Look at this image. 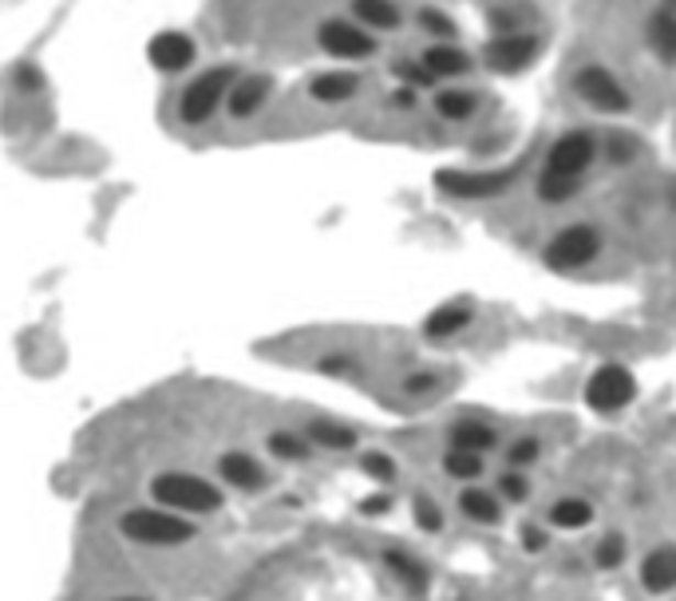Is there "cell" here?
<instances>
[{
    "label": "cell",
    "instance_id": "obj_1",
    "mask_svg": "<svg viewBox=\"0 0 676 601\" xmlns=\"http://www.w3.org/2000/svg\"><path fill=\"white\" fill-rule=\"evenodd\" d=\"M594 158H598V135L594 131H566V135H558V143L550 147L546 155V167H542L539 175V198L542 202H566V198L578 194L581 178H586V170L594 167Z\"/></svg>",
    "mask_w": 676,
    "mask_h": 601
},
{
    "label": "cell",
    "instance_id": "obj_2",
    "mask_svg": "<svg viewBox=\"0 0 676 601\" xmlns=\"http://www.w3.org/2000/svg\"><path fill=\"white\" fill-rule=\"evenodd\" d=\"M119 534L147 550H175V546L195 543L198 526L187 514L167 511V507H131L128 514H119Z\"/></svg>",
    "mask_w": 676,
    "mask_h": 601
},
{
    "label": "cell",
    "instance_id": "obj_3",
    "mask_svg": "<svg viewBox=\"0 0 676 601\" xmlns=\"http://www.w3.org/2000/svg\"><path fill=\"white\" fill-rule=\"evenodd\" d=\"M151 494H155L158 507L187 514V519L222 511V491H218L210 479H202V475H190V471H163V475H155V479H151Z\"/></svg>",
    "mask_w": 676,
    "mask_h": 601
},
{
    "label": "cell",
    "instance_id": "obj_4",
    "mask_svg": "<svg viewBox=\"0 0 676 601\" xmlns=\"http://www.w3.org/2000/svg\"><path fill=\"white\" fill-rule=\"evenodd\" d=\"M234 79H237V68H230V64L198 71L187 88H182V96H178V119H182L187 127H202V123H210V119L225 108Z\"/></svg>",
    "mask_w": 676,
    "mask_h": 601
},
{
    "label": "cell",
    "instance_id": "obj_5",
    "mask_svg": "<svg viewBox=\"0 0 676 601\" xmlns=\"http://www.w3.org/2000/svg\"><path fill=\"white\" fill-rule=\"evenodd\" d=\"M601 254V230L586 226V222H574V226H562L558 234L550 237L546 246V266L558 269V274H574V269H586L589 261H598Z\"/></svg>",
    "mask_w": 676,
    "mask_h": 601
},
{
    "label": "cell",
    "instance_id": "obj_6",
    "mask_svg": "<svg viewBox=\"0 0 676 601\" xmlns=\"http://www.w3.org/2000/svg\"><path fill=\"white\" fill-rule=\"evenodd\" d=\"M638 400V376L625 365H601L586 380V404L598 415H618Z\"/></svg>",
    "mask_w": 676,
    "mask_h": 601
},
{
    "label": "cell",
    "instance_id": "obj_7",
    "mask_svg": "<svg viewBox=\"0 0 676 601\" xmlns=\"http://www.w3.org/2000/svg\"><path fill=\"white\" fill-rule=\"evenodd\" d=\"M574 91L581 96V103H589L601 115H625L633 108V96L625 91V84L618 79V71L601 68V64H586L574 76Z\"/></svg>",
    "mask_w": 676,
    "mask_h": 601
},
{
    "label": "cell",
    "instance_id": "obj_8",
    "mask_svg": "<svg viewBox=\"0 0 676 601\" xmlns=\"http://www.w3.org/2000/svg\"><path fill=\"white\" fill-rule=\"evenodd\" d=\"M542 56V36L534 32H507V36H490L483 48V64L499 76H519L534 59Z\"/></svg>",
    "mask_w": 676,
    "mask_h": 601
},
{
    "label": "cell",
    "instance_id": "obj_9",
    "mask_svg": "<svg viewBox=\"0 0 676 601\" xmlns=\"http://www.w3.org/2000/svg\"><path fill=\"white\" fill-rule=\"evenodd\" d=\"M317 44H321L324 56L333 59H368L376 56V36L356 20H324L317 29Z\"/></svg>",
    "mask_w": 676,
    "mask_h": 601
},
{
    "label": "cell",
    "instance_id": "obj_10",
    "mask_svg": "<svg viewBox=\"0 0 676 601\" xmlns=\"http://www.w3.org/2000/svg\"><path fill=\"white\" fill-rule=\"evenodd\" d=\"M514 182V170H440L435 187L447 198H495Z\"/></svg>",
    "mask_w": 676,
    "mask_h": 601
},
{
    "label": "cell",
    "instance_id": "obj_11",
    "mask_svg": "<svg viewBox=\"0 0 676 601\" xmlns=\"http://www.w3.org/2000/svg\"><path fill=\"white\" fill-rule=\"evenodd\" d=\"M147 59H151V68L163 71V76H178V71H187L198 59V44L187 32L167 29V32H158V36H151Z\"/></svg>",
    "mask_w": 676,
    "mask_h": 601
},
{
    "label": "cell",
    "instance_id": "obj_12",
    "mask_svg": "<svg viewBox=\"0 0 676 601\" xmlns=\"http://www.w3.org/2000/svg\"><path fill=\"white\" fill-rule=\"evenodd\" d=\"M218 475H222L225 487H234V491H245V494H257L269 483L262 459H254L250 452H225L218 459Z\"/></svg>",
    "mask_w": 676,
    "mask_h": 601
},
{
    "label": "cell",
    "instance_id": "obj_13",
    "mask_svg": "<svg viewBox=\"0 0 676 601\" xmlns=\"http://www.w3.org/2000/svg\"><path fill=\"white\" fill-rule=\"evenodd\" d=\"M269 96H274L269 76H237L230 99H225V111H230V119H254L269 103Z\"/></svg>",
    "mask_w": 676,
    "mask_h": 601
},
{
    "label": "cell",
    "instance_id": "obj_14",
    "mask_svg": "<svg viewBox=\"0 0 676 601\" xmlns=\"http://www.w3.org/2000/svg\"><path fill=\"white\" fill-rule=\"evenodd\" d=\"M420 64L432 71L435 79H463L470 71L475 59L467 56V48H459L455 40H435L432 48L420 52Z\"/></svg>",
    "mask_w": 676,
    "mask_h": 601
},
{
    "label": "cell",
    "instance_id": "obj_15",
    "mask_svg": "<svg viewBox=\"0 0 676 601\" xmlns=\"http://www.w3.org/2000/svg\"><path fill=\"white\" fill-rule=\"evenodd\" d=\"M475 321V309H470V301H443L440 309H435L428 321H423V336L428 341H451V336H459L463 329Z\"/></svg>",
    "mask_w": 676,
    "mask_h": 601
},
{
    "label": "cell",
    "instance_id": "obj_16",
    "mask_svg": "<svg viewBox=\"0 0 676 601\" xmlns=\"http://www.w3.org/2000/svg\"><path fill=\"white\" fill-rule=\"evenodd\" d=\"M641 586L649 593H673L676 590V546H657L641 563Z\"/></svg>",
    "mask_w": 676,
    "mask_h": 601
},
{
    "label": "cell",
    "instance_id": "obj_17",
    "mask_svg": "<svg viewBox=\"0 0 676 601\" xmlns=\"http://www.w3.org/2000/svg\"><path fill=\"white\" fill-rule=\"evenodd\" d=\"M447 447L487 455L490 447H499V432H495L487 420H459V424L447 427Z\"/></svg>",
    "mask_w": 676,
    "mask_h": 601
},
{
    "label": "cell",
    "instance_id": "obj_18",
    "mask_svg": "<svg viewBox=\"0 0 676 601\" xmlns=\"http://www.w3.org/2000/svg\"><path fill=\"white\" fill-rule=\"evenodd\" d=\"M361 91V76L356 71H321V76L309 79V96L317 103H344Z\"/></svg>",
    "mask_w": 676,
    "mask_h": 601
},
{
    "label": "cell",
    "instance_id": "obj_19",
    "mask_svg": "<svg viewBox=\"0 0 676 601\" xmlns=\"http://www.w3.org/2000/svg\"><path fill=\"white\" fill-rule=\"evenodd\" d=\"M645 40L649 48L657 52L665 64H676V9H657L645 20Z\"/></svg>",
    "mask_w": 676,
    "mask_h": 601
},
{
    "label": "cell",
    "instance_id": "obj_20",
    "mask_svg": "<svg viewBox=\"0 0 676 601\" xmlns=\"http://www.w3.org/2000/svg\"><path fill=\"white\" fill-rule=\"evenodd\" d=\"M459 511H463V519H470V523H479V526L502 523L499 494L487 491V487H467V491L459 494Z\"/></svg>",
    "mask_w": 676,
    "mask_h": 601
},
{
    "label": "cell",
    "instance_id": "obj_21",
    "mask_svg": "<svg viewBox=\"0 0 676 601\" xmlns=\"http://www.w3.org/2000/svg\"><path fill=\"white\" fill-rule=\"evenodd\" d=\"M353 16H356V24H364L368 32H392L403 24L396 0H353Z\"/></svg>",
    "mask_w": 676,
    "mask_h": 601
},
{
    "label": "cell",
    "instance_id": "obj_22",
    "mask_svg": "<svg viewBox=\"0 0 676 601\" xmlns=\"http://www.w3.org/2000/svg\"><path fill=\"white\" fill-rule=\"evenodd\" d=\"M304 435H309V444L324 447V452H353V447L361 444L356 427L333 424V420H313V424L304 427Z\"/></svg>",
    "mask_w": 676,
    "mask_h": 601
},
{
    "label": "cell",
    "instance_id": "obj_23",
    "mask_svg": "<svg viewBox=\"0 0 676 601\" xmlns=\"http://www.w3.org/2000/svg\"><path fill=\"white\" fill-rule=\"evenodd\" d=\"M589 523H594V503L581 494H566L550 507V526H558V531H586Z\"/></svg>",
    "mask_w": 676,
    "mask_h": 601
},
{
    "label": "cell",
    "instance_id": "obj_24",
    "mask_svg": "<svg viewBox=\"0 0 676 601\" xmlns=\"http://www.w3.org/2000/svg\"><path fill=\"white\" fill-rule=\"evenodd\" d=\"M384 566L400 578V586H408L412 593H423L428 590V566L408 550H384Z\"/></svg>",
    "mask_w": 676,
    "mask_h": 601
},
{
    "label": "cell",
    "instance_id": "obj_25",
    "mask_svg": "<svg viewBox=\"0 0 676 601\" xmlns=\"http://www.w3.org/2000/svg\"><path fill=\"white\" fill-rule=\"evenodd\" d=\"M475 111H479V96L467 88H447L435 96V115L447 123H467V119H475Z\"/></svg>",
    "mask_w": 676,
    "mask_h": 601
},
{
    "label": "cell",
    "instance_id": "obj_26",
    "mask_svg": "<svg viewBox=\"0 0 676 601\" xmlns=\"http://www.w3.org/2000/svg\"><path fill=\"white\" fill-rule=\"evenodd\" d=\"M483 455L475 452H459V447H447V455H443V475L447 479H455V483H475L483 475Z\"/></svg>",
    "mask_w": 676,
    "mask_h": 601
},
{
    "label": "cell",
    "instance_id": "obj_27",
    "mask_svg": "<svg viewBox=\"0 0 676 601\" xmlns=\"http://www.w3.org/2000/svg\"><path fill=\"white\" fill-rule=\"evenodd\" d=\"M269 455H274V459H281V464H304V459L313 455V444H309V435L274 432V435H269Z\"/></svg>",
    "mask_w": 676,
    "mask_h": 601
},
{
    "label": "cell",
    "instance_id": "obj_28",
    "mask_svg": "<svg viewBox=\"0 0 676 601\" xmlns=\"http://www.w3.org/2000/svg\"><path fill=\"white\" fill-rule=\"evenodd\" d=\"M361 471L368 475L373 483L392 487V483H396V475H400V464H396V459H392L388 452H364V455H361Z\"/></svg>",
    "mask_w": 676,
    "mask_h": 601
},
{
    "label": "cell",
    "instance_id": "obj_29",
    "mask_svg": "<svg viewBox=\"0 0 676 601\" xmlns=\"http://www.w3.org/2000/svg\"><path fill=\"white\" fill-rule=\"evenodd\" d=\"M415 24H420L423 32H432V36H440V40H455V36H459V29H455V20H451L443 9H420V12H415Z\"/></svg>",
    "mask_w": 676,
    "mask_h": 601
},
{
    "label": "cell",
    "instance_id": "obj_30",
    "mask_svg": "<svg viewBox=\"0 0 676 601\" xmlns=\"http://www.w3.org/2000/svg\"><path fill=\"white\" fill-rule=\"evenodd\" d=\"M412 514H415V526H420V531H428V534L443 531V511L435 507V499H428V494H415Z\"/></svg>",
    "mask_w": 676,
    "mask_h": 601
},
{
    "label": "cell",
    "instance_id": "obj_31",
    "mask_svg": "<svg viewBox=\"0 0 676 601\" xmlns=\"http://www.w3.org/2000/svg\"><path fill=\"white\" fill-rule=\"evenodd\" d=\"M396 79H400L403 88H412V91L432 88V84H435V76L423 68L420 59H400V64H396Z\"/></svg>",
    "mask_w": 676,
    "mask_h": 601
},
{
    "label": "cell",
    "instance_id": "obj_32",
    "mask_svg": "<svg viewBox=\"0 0 676 601\" xmlns=\"http://www.w3.org/2000/svg\"><path fill=\"white\" fill-rule=\"evenodd\" d=\"M625 554H629L625 538H621V534H609V538L598 543V558H594V563H598L601 570H618V566L625 563Z\"/></svg>",
    "mask_w": 676,
    "mask_h": 601
},
{
    "label": "cell",
    "instance_id": "obj_33",
    "mask_svg": "<svg viewBox=\"0 0 676 601\" xmlns=\"http://www.w3.org/2000/svg\"><path fill=\"white\" fill-rule=\"evenodd\" d=\"M542 455V444L534 439V435H522L519 444H510V452H507V464H510V471H522V467H530L534 459Z\"/></svg>",
    "mask_w": 676,
    "mask_h": 601
},
{
    "label": "cell",
    "instance_id": "obj_34",
    "mask_svg": "<svg viewBox=\"0 0 676 601\" xmlns=\"http://www.w3.org/2000/svg\"><path fill=\"white\" fill-rule=\"evenodd\" d=\"M487 24L495 29V36H507V32H527L522 24H527V16H522L519 9H490Z\"/></svg>",
    "mask_w": 676,
    "mask_h": 601
},
{
    "label": "cell",
    "instance_id": "obj_35",
    "mask_svg": "<svg viewBox=\"0 0 676 601\" xmlns=\"http://www.w3.org/2000/svg\"><path fill=\"white\" fill-rule=\"evenodd\" d=\"M499 494H502V499H510V503H527V499H530L527 475L507 471V475H502V479H499Z\"/></svg>",
    "mask_w": 676,
    "mask_h": 601
},
{
    "label": "cell",
    "instance_id": "obj_36",
    "mask_svg": "<svg viewBox=\"0 0 676 601\" xmlns=\"http://www.w3.org/2000/svg\"><path fill=\"white\" fill-rule=\"evenodd\" d=\"M435 388H440V376L435 372H415V376L403 380V392L408 396H432Z\"/></svg>",
    "mask_w": 676,
    "mask_h": 601
},
{
    "label": "cell",
    "instance_id": "obj_37",
    "mask_svg": "<svg viewBox=\"0 0 676 601\" xmlns=\"http://www.w3.org/2000/svg\"><path fill=\"white\" fill-rule=\"evenodd\" d=\"M392 511V494L384 491V494H373V499H364L361 503V514H368V519H373V514H388Z\"/></svg>",
    "mask_w": 676,
    "mask_h": 601
},
{
    "label": "cell",
    "instance_id": "obj_38",
    "mask_svg": "<svg viewBox=\"0 0 676 601\" xmlns=\"http://www.w3.org/2000/svg\"><path fill=\"white\" fill-rule=\"evenodd\" d=\"M16 88L20 91H40V88H44V76H40L36 68H29V64H24V68L16 71Z\"/></svg>",
    "mask_w": 676,
    "mask_h": 601
},
{
    "label": "cell",
    "instance_id": "obj_39",
    "mask_svg": "<svg viewBox=\"0 0 676 601\" xmlns=\"http://www.w3.org/2000/svg\"><path fill=\"white\" fill-rule=\"evenodd\" d=\"M353 368H356L353 356H324V360H321V372H333V376L353 372Z\"/></svg>",
    "mask_w": 676,
    "mask_h": 601
},
{
    "label": "cell",
    "instance_id": "obj_40",
    "mask_svg": "<svg viewBox=\"0 0 676 601\" xmlns=\"http://www.w3.org/2000/svg\"><path fill=\"white\" fill-rule=\"evenodd\" d=\"M546 543H550V534L539 531V526H527V531H522V546H527L530 554H539Z\"/></svg>",
    "mask_w": 676,
    "mask_h": 601
},
{
    "label": "cell",
    "instance_id": "obj_41",
    "mask_svg": "<svg viewBox=\"0 0 676 601\" xmlns=\"http://www.w3.org/2000/svg\"><path fill=\"white\" fill-rule=\"evenodd\" d=\"M388 103H392V108L412 111V108H415V91H412V88H400V91H392V96H388Z\"/></svg>",
    "mask_w": 676,
    "mask_h": 601
},
{
    "label": "cell",
    "instance_id": "obj_42",
    "mask_svg": "<svg viewBox=\"0 0 676 601\" xmlns=\"http://www.w3.org/2000/svg\"><path fill=\"white\" fill-rule=\"evenodd\" d=\"M115 601H151V598H115Z\"/></svg>",
    "mask_w": 676,
    "mask_h": 601
},
{
    "label": "cell",
    "instance_id": "obj_43",
    "mask_svg": "<svg viewBox=\"0 0 676 601\" xmlns=\"http://www.w3.org/2000/svg\"><path fill=\"white\" fill-rule=\"evenodd\" d=\"M665 9H676V0H665Z\"/></svg>",
    "mask_w": 676,
    "mask_h": 601
}]
</instances>
